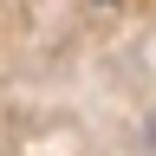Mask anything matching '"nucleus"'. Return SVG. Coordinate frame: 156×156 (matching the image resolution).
Returning <instances> with one entry per match:
<instances>
[{
	"mask_svg": "<svg viewBox=\"0 0 156 156\" xmlns=\"http://www.w3.org/2000/svg\"><path fill=\"white\" fill-rule=\"evenodd\" d=\"M150 143H156V117H150Z\"/></svg>",
	"mask_w": 156,
	"mask_h": 156,
	"instance_id": "nucleus-1",
	"label": "nucleus"
}]
</instances>
